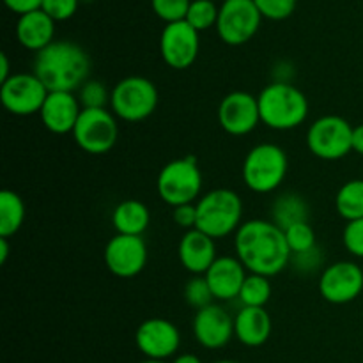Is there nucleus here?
Segmentation results:
<instances>
[{
    "instance_id": "a19ab883",
    "label": "nucleus",
    "mask_w": 363,
    "mask_h": 363,
    "mask_svg": "<svg viewBox=\"0 0 363 363\" xmlns=\"http://www.w3.org/2000/svg\"><path fill=\"white\" fill-rule=\"evenodd\" d=\"M9 77H13V74H11V66H9V59H7V53H0V84L6 82Z\"/></svg>"
},
{
    "instance_id": "bb28decb",
    "label": "nucleus",
    "mask_w": 363,
    "mask_h": 363,
    "mask_svg": "<svg viewBox=\"0 0 363 363\" xmlns=\"http://www.w3.org/2000/svg\"><path fill=\"white\" fill-rule=\"evenodd\" d=\"M272 282L268 277L248 273L238 300L241 301L243 307H266L272 298Z\"/></svg>"
},
{
    "instance_id": "0eeeda50",
    "label": "nucleus",
    "mask_w": 363,
    "mask_h": 363,
    "mask_svg": "<svg viewBox=\"0 0 363 363\" xmlns=\"http://www.w3.org/2000/svg\"><path fill=\"white\" fill-rule=\"evenodd\" d=\"M158 89L145 77H126L110 91V110L126 123L149 119L158 108Z\"/></svg>"
},
{
    "instance_id": "e433bc0d",
    "label": "nucleus",
    "mask_w": 363,
    "mask_h": 363,
    "mask_svg": "<svg viewBox=\"0 0 363 363\" xmlns=\"http://www.w3.org/2000/svg\"><path fill=\"white\" fill-rule=\"evenodd\" d=\"M172 220L177 227L184 230H191L197 225V206L183 204L172 208Z\"/></svg>"
},
{
    "instance_id": "4c0bfd02",
    "label": "nucleus",
    "mask_w": 363,
    "mask_h": 363,
    "mask_svg": "<svg viewBox=\"0 0 363 363\" xmlns=\"http://www.w3.org/2000/svg\"><path fill=\"white\" fill-rule=\"evenodd\" d=\"M273 82H280V84H293L294 78V66L287 60H279L272 69Z\"/></svg>"
},
{
    "instance_id": "1a4fd4ad",
    "label": "nucleus",
    "mask_w": 363,
    "mask_h": 363,
    "mask_svg": "<svg viewBox=\"0 0 363 363\" xmlns=\"http://www.w3.org/2000/svg\"><path fill=\"white\" fill-rule=\"evenodd\" d=\"M71 135L78 147L87 155H105L113 149L119 138L117 117L108 108L82 110Z\"/></svg>"
},
{
    "instance_id": "c85d7f7f",
    "label": "nucleus",
    "mask_w": 363,
    "mask_h": 363,
    "mask_svg": "<svg viewBox=\"0 0 363 363\" xmlns=\"http://www.w3.org/2000/svg\"><path fill=\"white\" fill-rule=\"evenodd\" d=\"M78 101H80L84 110H94V108H106L110 106V91L105 87V84L99 80H92L89 78L80 89H78Z\"/></svg>"
},
{
    "instance_id": "49530a36",
    "label": "nucleus",
    "mask_w": 363,
    "mask_h": 363,
    "mask_svg": "<svg viewBox=\"0 0 363 363\" xmlns=\"http://www.w3.org/2000/svg\"><path fill=\"white\" fill-rule=\"evenodd\" d=\"M80 2H92V0H80Z\"/></svg>"
},
{
    "instance_id": "f257e3e1",
    "label": "nucleus",
    "mask_w": 363,
    "mask_h": 363,
    "mask_svg": "<svg viewBox=\"0 0 363 363\" xmlns=\"http://www.w3.org/2000/svg\"><path fill=\"white\" fill-rule=\"evenodd\" d=\"M234 252L248 273L272 277L289 268L286 234L272 220H248L234 234Z\"/></svg>"
},
{
    "instance_id": "6e6552de",
    "label": "nucleus",
    "mask_w": 363,
    "mask_h": 363,
    "mask_svg": "<svg viewBox=\"0 0 363 363\" xmlns=\"http://www.w3.org/2000/svg\"><path fill=\"white\" fill-rule=\"evenodd\" d=\"M353 128L340 116H323L307 130V147L315 158L325 162L342 160L353 151Z\"/></svg>"
},
{
    "instance_id": "cd10ccee",
    "label": "nucleus",
    "mask_w": 363,
    "mask_h": 363,
    "mask_svg": "<svg viewBox=\"0 0 363 363\" xmlns=\"http://www.w3.org/2000/svg\"><path fill=\"white\" fill-rule=\"evenodd\" d=\"M220 7L213 0H191L190 9H188L186 21L195 28L197 32L208 30L213 25L216 27L218 21Z\"/></svg>"
},
{
    "instance_id": "b1692460",
    "label": "nucleus",
    "mask_w": 363,
    "mask_h": 363,
    "mask_svg": "<svg viewBox=\"0 0 363 363\" xmlns=\"http://www.w3.org/2000/svg\"><path fill=\"white\" fill-rule=\"evenodd\" d=\"M311 208L307 201L296 191H284L272 204V222L282 230L289 229L296 223L308 222Z\"/></svg>"
},
{
    "instance_id": "6ab92c4d",
    "label": "nucleus",
    "mask_w": 363,
    "mask_h": 363,
    "mask_svg": "<svg viewBox=\"0 0 363 363\" xmlns=\"http://www.w3.org/2000/svg\"><path fill=\"white\" fill-rule=\"evenodd\" d=\"M204 277L211 287L215 300L230 301L240 296L248 272L236 255L234 257L233 255H222L213 262Z\"/></svg>"
},
{
    "instance_id": "473e14b6",
    "label": "nucleus",
    "mask_w": 363,
    "mask_h": 363,
    "mask_svg": "<svg viewBox=\"0 0 363 363\" xmlns=\"http://www.w3.org/2000/svg\"><path fill=\"white\" fill-rule=\"evenodd\" d=\"M191 0H151V7L156 16L165 23L186 20Z\"/></svg>"
},
{
    "instance_id": "7c9ffc66",
    "label": "nucleus",
    "mask_w": 363,
    "mask_h": 363,
    "mask_svg": "<svg viewBox=\"0 0 363 363\" xmlns=\"http://www.w3.org/2000/svg\"><path fill=\"white\" fill-rule=\"evenodd\" d=\"M286 234V241L289 245L291 254H298V252H305L308 248L315 247V233L312 229V225L308 222L296 223V225H291L289 229L284 230Z\"/></svg>"
},
{
    "instance_id": "ea45409f",
    "label": "nucleus",
    "mask_w": 363,
    "mask_h": 363,
    "mask_svg": "<svg viewBox=\"0 0 363 363\" xmlns=\"http://www.w3.org/2000/svg\"><path fill=\"white\" fill-rule=\"evenodd\" d=\"M353 151L363 156V124L353 128Z\"/></svg>"
},
{
    "instance_id": "a211bd4d",
    "label": "nucleus",
    "mask_w": 363,
    "mask_h": 363,
    "mask_svg": "<svg viewBox=\"0 0 363 363\" xmlns=\"http://www.w3.org/2000/svg\"><path fill=\"white\" fill-rule=\"evenodd\" d=\"M82 105L74 92H48L39 117L50 133L67 135L73 133L82 113Z\"/></svg>"
},
{
    "instance_id": "9b49d317",
    "label": "nucleus",
    "mask_w": 363,
    "mask_h": 363,
    "mask_svg": "<svg viewBox=\"0 0 363 363\" xmlns=\"http://www.w3.org/2000/svg\"><path fill=\"white\" fill-rule=\"evenodd\" d=\"M48 92L34 73H14L0 84V101L13 116L27 117L41 112Z\"/></svg>"
},
{
    "instance_id": "a18cd8bd",
    "label": "nucleus",
    "mask_w": 363,
    "mask_h": 363,
    "mask_svg": "<svg viewBox=\"0 0 363 363\" xmlns=\"http://www.w3.org/2000/svg\"><path fill=\"white\" fill-rule=\"evenodd\" d=\"M213 363H240L236 360H218V362H213Z\"/></svg>"
},
{
    "instance_id": "f3484780",
    "label": "nucleus",
    "mask_w": 363,
    "mask_h": 363,
    "mask_svg": "<svg viewBox=\"0 0 363 363\" xmlns=\"http://www.w3.org/2000/svg\"><path fill=\"white\" fill-rule=\"evenodd\" d=\"M194 337L204 350H222L234 337V318L222 305L211 303L195 312Z\"/></svg>"
},
{
    "instance_id": "58836bf2",
    "label": "nucleus",
    "mask_w": 363,
    "mask_h": 363,
    "mask_svg": "<svg viewBox=\"0 0 363 363\" xmlns=\"http://www.w3.org/2000/svg\"><path fill=\"white\" fill-rule=\"evenodd\" d=\"M4 4L7 6V9L21 16V14H27V13H32V11L41 9L43 0H4Z\"/></svg>"
},
{
    "instance_id": "7ed1b4c3",
    "label": "nucleus",
    "mask_w": 363,
    "mask_h": 363,
    "mask_svg": "<svg viewBox=\"0 0 363 363\" xmlns=\"http://www.w3.org/2000/svg\"><path fill=\"white\" fill-rule=\"evenodd\" d=\"M261 123L275 131L301 126L308 117V99L294 84L272 82L257 94Z\"/></svg>"
},
{
    "instance_id": "37998d69",
    "label": "nucleus",
    "mask_w": 363,
    "mask_h": 363,
    "mask_svg": "<svg viewBox=\"0 0 363 363\" xmlns=\"http://www.w3.org/2000/svg\"><path fill=\"white\" fill-rule=\"evenodd\" d=\"M9 255V238H0V264H6Z\"/></svg>"
},
{
    "instance_id": "2f4dec72",
    "label": "nucleus",
    "mask_w": 363,
    "mask_h": 363,
    "mask_svg": "<svg viewBox=\"0 0 363 363\" xmlns=\"http://www.w3.org/2000/svg\"><path fill=\"white\" fill-rule=\"evenodd\" d=\"M323 262H325V254L318 245L305 252L291 254L289 259V266L300 275H311V273L319 272L323 268Z\"/></svg>"
},
{
    "instance_id": "423d86ee",
    "label": "nucleus",
    "mask_w": 363,
    "mask_h": 363,
    "mask_svg": "<svg viewBox=\"0 0 363 363\" xmlns=\"http://www.w3.org/2000/svg\"><path fill=\"white\" fill-rule=\"evenodd\" d=\"M156 191L170 208L195 204L202 191V172L197 158L188 155L165 163L156 177Z\"/></svg>"
},
{
    "instance_id": "f8f14e48",
    "label": "nucleus",
    "mask_w": 363,
    "mask_h": 363,
    "mask_svg": "<svg viewBox=\"0 0 363 363\" xmlns=\"http://www.w3.org/2000/svg\"><path fill=\"white\" fill-rule=\"evenodd\" d=\"M319 294L332 305H346L363 293V269L354 261H337L321 272Z\"/></svg>"
},
{
    "instance_id": "4be33fe9",
    "label": "nucleus",
    "mask_w": 363,
    "mask_h": 363,
    "mask_svg": "<svg viewBox=\"0 0 363 363\" xmlns=\"http://www.w3.org/2000/svg\"><path fill=\"white\" fill-rule=\"evenodd\" d=\"M55 21L43 9L21 14L16 23V38L23 48L30 52H41L55 39Z\"/></svg>"
},
{
    "instance_id": "f704fd0d",
    "label": "nucleus",
    "mask_w": 363,
    "mask_h": 363,
    "mask_svg": "<svg viewBox=\"0 0 363 363\" xmlns=\"http://www.w3.org/2000/svg\"><path fill=\"white\" fill-rule=\"evenodd\" d=\"M342 243L353 257L363 259V218L346 223L342 230Z\"/></svg>"
},
{
    "instance_id": "2eb2a0df",
    "label": "nucleus",
    "mask_w": 363,
    "mask_h": 363,
    "mask_svg": "<svg viewBox=\"0 0 363 363\" xmlns=\"http://www.w3.org/2000/svg\"><path fill=\"white\" fill-rule=\"evenodd\" d=\"M218 124L233 137L250 135L261 124L257 96L247 91H233L218 105Z\"/></svg>"
},
{
    "instance_id": "a878e982",
    "label": "nucleus",
    "mask_w": 363,
    "mask_h": 363,
    "mask_svg": "<svg viewBox=\"0 0 363 363\" xmlns=\"http://www.w3.org/2000/svg\"><path fill=\"white\" fill-rule=\"evenodd\" d=\"M335 209L346 222L363 218V177L347 181L339 188L335 195Z\"/></svg>"
},
{
    "instance_id": "ddd939ff",
    "label": "nucleus",
    "mask_w": 363,
    "mask_h": 363,
    "mask_svg": "<svg viewBox=\"0 0 363 363\" xmlns=\"http://www.w3.org/2000/svg\"><path fill=\"white\" fill-rule=\"evenodd\" d=\"M105 266L113 277L133 279L144 272L147 264V245L142 236L116 234L105 247Z\"/></svg>"
},
{
    "instance_id": "dca6fc26",
    "label": "nucleus",
    "mask_w": 363,
    "mask_h": 363,
    "mask_svg": "<svg viewBox=\"0 0 363 363\" xmlns=\"http://www.w3.org/2000/svg\"><path fill=\"white\" fill-rule=\"evenodd\" d=\"M138 351L149 360H162L174 357L181 346V333L172 321L151 318L140 323L135 332Z\"/></svg>"
},
{
    "instance_id": "5701e85b",
    "label": "nucleus",
    "mask_w": 363,
    "mask_h": 363,
    "mask_svg": "<svg viewBox=\"0 0 363 363\" xmlns=\"http://www.w3.org/2000/svg\"><path fill=\"white\" fill-rule=\"evenodd\" d=\"M151 223V211L137 199H126L119 202L112 211V225L117 234L124 236H142Z\"/></svg>"
},
{
    "instance_id": "c756f323",
    "label": "nucleus",
    "mask_w": 363,
    "mask_h": 363,
    "mask_svg": "<svg viewBox=\"0 0 363 363\" xmlns=\"http://www.w3.org/2000/svg\"><path fill=\"white\" fill-rule=\"evenodd\" d=\"M183 296L186 300V303L190 305L195 311H201V308L209 307L215 300L211 293V287H209L208 280L204 275H194L186 282L183 291Z\"/></svg>"
},
{
    "instance_id": "393cba45",
    "label": "nucleus",
    "mask_w": 363,
    "mask_h": 363,
    "mask_svg": "<svg viewBox=\"0 0 363 363\" xmlns=\"http://www.w3.org/2000/svg\"><path fill=\"white\" fill-rule=\"evenodd\" d=\"M25 222V202L16 191H0V238H13Z\"/></svg>"
},
{
    "instance_id": "f03ea898",
    "label": "nucleus",
    "mask_w": 363,
    "mask_h": 363,
    "mask_svg": "<svg viewBox=\"0 0 363 363\" xmlns=\"http://www.w3.org/2000/svg\"><path fill=\"white\" fill-rule=\"evenodd\" d=\"M32 73L50 92H77L91 74V59L73 41H53L35 53Z\"/></svg>"
},
{
    "instance_id": "9d476101",
    "label": "nucleus",
    "mask_w": 363,
    "mask_h": 363,
    "mask_svg": "<svg viewBox=\"0 0 363 363\" xmlns=\"http://www.w3.org/2000/svg\"><path fill=\"white\" fill-rule=\"evenodd\" d=\"M262 14L254 0H223L216 32L225 45L240 46L250 41L261 27Z\"/></svg>"
},
{
    "instance_id": "79ce46f5",
    "label": "nucleus",
    "mask_w": 363,
    "mask_h": 363,
    "mask_svg": "<svg viewBox=\"0 0 363 363\" xmlns=\"http://www.w3.org/2000/svg\"><path fill=\"white\" fill-rule=\"evenodd\" d=\"M172 363H202V360L194 353H183V354H177V357L172 360Z\"/></svg>"
},
{
    "instance_id": "20e7f679",
    "label": "nucleus",
    "mask_w": 363,
    "mask_h": 363,
    "mask_svg": "<svg viewBox=\"0 0 363 363\" xmlns=\"http://www.w3.org/2000/svg\"><path fill=\"white\" fill-rule=\"evenodd\" d=\"M197 225L195 229L213 240L236 234L243 220V201L229 188H215L201 195L197 202Z\"/></svg>"
},
{
    "instance_id": "c9c22d12",
    "label": "nucleus",
    "mask_w": 363,
    "mask_h": 363,
    "mask_svg": "<svg viewBox=\"0 0 363 363\" xmlns=\"http://www.w3.org/2000/svg\"><path fill=\"white\" fill-rule=\"evenodd\" d=\"M80 0H43L41 9L52 18L53 21H66L74 16Z\"/></svg>"
},
{
    "instance_id": "4468645a",
    "label": "nucleus",
    "mask_w": 363,
    "mask_h": 363,
    "mask_svg": "<svg viewBox=\"0 0 363 363\" xmlns=\"http://www.w3.org/2000/svg\"><path fill=\"white\" fill-rule=\"evenodd\" d=\"M199 50V32L186 20L165 25L160 38V52L167 66L177 71L188 69L197 60Z\"/></svg>"
},
{
    "instance_id": "c03bdc74",
    "label": "nucleus",
    "mask_w": 363,
    "mask_h": 363,
    "mask_svg": "<svg viewBox=\"0 0 363 363\" xmlns=\"http://www.w3.org/2000/svg\"><path fill=\"white\" fill-rule=\"evenodd\" d=\"M140 363H165V362H162V360H149V358H145V360L140 362Z\"/></svg>"
},
{
    "instance_id": "72a5a7b5",
    "label": "nucleus",
    "mask_w": 363,
    "mask_h": 363,
    "mask_svg": "<svg viewBox=\"0 0 363 363\" xmlns=\"http://www.w3.org/2000/svg\"><path fill=\"white\" fill-rule=\"evenodd\" d=\"M262 18L280 21L289 18L296 9V0H254Z\"/></svg>"
},
{
    "instance_id": "aec40b11",
    "label": "nucleus",
    "mask_w": 363,
    "mask_h": 363,
    "mask_svg": "<svg viewBox=\"0 0 363 363\" xmlns=\"http://www.w3.org/2000/svg\"><path fill=\"white\" fill-rule=\"evenodd\" d=\"M177 257L181 266L191 275H206L213 262L218 259L215 240L197 229L184 230L177 245Z\"/></svg>"
},
{
    "instance_id": "39448f33",
    "label": "nucleus",
    "mask_w": 363,
    "mask_h": 363,
    "mask_svg": "<svg viewBox=\"0 0 363 363\" xmlns=\"http://www.w3.org/2000/svg\"><path fill=\"white\" fill-rule=\"evenodd\" d=\"M289 170V158L280 145L262 142L247 152L241 165L245 186L259 195L273 194L282 186Z\"/></svg>"
},
{
    "instance_id": "412c9836",
    "label": "nucleus",
    "mask_w": 363,
    "mask_h": 363,
    "mask_svg": "<svg viewBox=\"0 0 363 363\" xmlns=\"http://www.w3.org/2000/svg\"><path fill=\"white\" fill-rule=\"evenodd\" d=\"M272 330V315L264 307H241L234 315V337L247 347L264 346Z\"/></svg>"
}]
</instances>
